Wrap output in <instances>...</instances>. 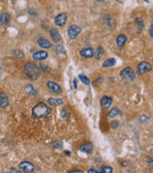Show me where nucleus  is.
Masks as SVG:
<instances>
[{"label":"nucleus","mask_w":153,"mask_h":173,"mask_svg":"<svg viewBox=\"0 0 153 173\" xmlns=\"http://www.w3.org/2000/svg\"><path fill=\"white\" fill-rule=\"evenodd\" d=\"M8 105H9V99L7 97V95L0 91V107L6 108Z\"/></svg>","instance_id":"dca6fc26"},{"label":"nucleus","mask_w":153,"mask_h":173,"mask_svg":"<svg viewBox=\"0 0 153 173\" xmlns=\"http://www.w3.org/2000/svg\"><path fill=\"white\" fill-rule=\"evenodd\" d=\"M98 172H101V173H112L113 169L111 167L108 166H103L102 167H100V169L98 170Z\"/></svg>","instance_id":"aec40b11"},{"label":"nucleus","mask_w":153,"mask_h":173,"mask_svg":"<svg viewBox=\"0 0 153 173\" xmlns=\"http://www.w3.org/2000/svg\"><path fill=\"white\" fill-rule=\"evenodd\" d=\"M149 34H150V37L152 38L153 35H152V26L151 25H150V28H149Z\"/></svg>","instance_id":"f704fd0d"},{"label":"nucleus","mask_w":153,"mask_h":173,"mask_svg":"<svg viewBox=\"0 0 153 173\" xmlns=\"http://www.w3.org/2000/svg\"><path fill=\"white\" fill-rule=\"evenodd\" d=\"M24 73L25 75L30 78L32 80H37L38 79V77L40 76V68L34 64H32V63H28L24 65Z\"/></svg>","instance_id":"f03ea898"},{"label":"nucleus","mask_w":153,"mask_h":173,"mask_svg":"<svg viewBox=\"0 0 153 173\" xmlns=\"http://www.w3.org/2000/svg\"><path fill=\"white\" fill-rule=\"evenodd\" d=\"M52 109L47 106L46 104H44L43 102H40L37 104L32 110V116L34 118H42L47 116L51 114Z\"/></svg>","instance_id":"f257e3e1"},{"label":"nucleus","mask_w":153,"mask_h":173,"mask_svg":"<svg viewBox=\"0 0 153 173\" xmlns=\"http://www.w3.org/2000/svg\"><path fill=\"white\" fill-rule=\"evenodd\" d=\"M48 102L50 103V105H52V106H60L61 104L63 103L62 99H59V98H49Z\"/></svg>","instance_id":"a211bd4d"},{"label":"nucleus","mask_w":153,"mask_h":173,"mask_svg":"<svg viewBox=\"0 0 153 173\" xmlns=\"http://www.w3.org/2000/svg\"><path fill=\"white\" fill-rule=\"evenodd\" d=\"M79 54H80V56H82V57H84V58L89 59V58L94 57L95 52H94L93 48H91V47H87V48H83V49L80 50Z\"/></svg>","instance_id":"1a4fd4ad"},{"label":"nucleus","mask_w":153,"mask_h":173,"mask_svg":"<svg viewBox=\"0 0 153 173\" xmlns=\"http://www.w3.org/2000/svg\"><path fill=\"white\" fill-rule=\"evenodd\" d=\"M120 75L122 78H124V79H127V80L133 81L135 79V73L131 67H125L124 69H123L120 72Z\"/></svg>","instance_id":"20e7f679"},{"label":"nucleus","mask_w":153,"mask_h":173,"mask_svg":"<svg viewBox=\"0 0 153 173\" xmlns=\"http://www.w3.org/2000/svg\"><path fill=\"white\" fill-rule=\"evenodd\" d=\"M137 22V25L138 26H141V29L143 27V20L141 19H136V20H135Z\"/></svg>","instance_id":"cd10ccee"},{"label":"nucleus","mask_w":153,"mask_h":173,"mask_svg":"<svg viewBox=\"0 0 153 173\" xmlns=\"http://www.w3.org/2000/svg\"><path fill=\"white\" fill-rule=\"evenodd\" d=\"M56 52H57V53H58V54H61V53L62 54H66V50H65L63 45H58L56 47Z\"/></svg>","instance_id":"5701e85b"},{"label":"nucleus","mask_w":153,"mask_h":173,"mask_svg":"<svg viewBox=\"0 0 153 173\" xmlns=\"http://www.w3.org/2000/svg\"><path fill=\"white\" fill-rule=\"evenodd\" d=\"M118 126V121H113L112 122V128H115Z\"/></svg>","instance_id":"c756f323"},{"label":"nucleus","mask_w":153,"mask_h":173,"mask_svg":"<svg viewBox=\"0 0 153 173\" xmlns=\"http://www.w3.org/2000/svg\"><path fill=\"white\" fill-rule=\"evenodd\" d=\"M115 65H116V60L113 59V58H111V59L105 60L104 62H103V67H111V66H113Z\"/></svg>","instance_id":"6ab92c4d"},{"label":"nucleus","mask_w":153,"mask_h":173,"mask_svg":"<svg viewBox=\"0 0 153 173\" xmlns=\"http://www.w3.org/2000/svg\"><path fill=\"white\" fill-rule=\"evenodd\" d=\"M127 40V36H125V35H123V34H121V35H119L118 37H117L116 43H117V45H118L119 47H123L125 44Z\"/></svg>","instance_id":"4468645a"},{"label":"nucleus","mask_w":153,"mask_h":173,"mask_svg":"<svg viewBox=\"0 0 153 173\" xmlns=\"http://www.w3.org/2000/svg\"><path fill=\"white\" fill-rule=\"evenodd\" d=\"M47 86H48V89L52 91V92H54V93H57V94H59V93H61V91H62V90H61V88L59 86V85H58L57 83H54V82H48L47 83Z\"/></svg>","instance_id":"9d476101"},{"label":"nucleus","mask_w":153,"mask_h":173,"mask_svg":"<svg viewBox=\"0 0 153 173\" xmlns=\"http://www.w3.org/2000/svg\"><path fill=\"white\" fill-rule=\"evenodd\" d=\"M143 1H145V2H149V0H143Z\"/></svg>","instance_id":"e433bc0d"},{"label":"nucleus","mask_w":153,"mask_h":173,"mask_svg":"<svg viewBox=\"0 0 153 173\" xmlns=\"http://www.w3.org/2000/svg\"><path fill=\"white\" fill-rule=\"evenodd\" d=\"M93 148H94L93 143H92V142H90V141H88V142H85V143H83V144L80 145L79 150L82 151L83 153L90 154V153H91V152L93 151Z\"/></svg>","instance_id":"6e6552de"},{"label":"nucleus","mask_w":153,"mask_h":173,"mask_svg":"<svg viewBox=\"0 0 153 173\" xmlns=\"http://www.w3.org/2000/svg\"><path fill=\"white\" fill-rule=\"evenodd\" d=\"M140 120L142 121V122H143V121H145V120H146V121H147V120H148V117H147V116H146V117H145V116H143L140 117Z\"/></svg>","instance_id":"c85d7f7f"},{"label":"nucleus","mask_w":153,"mask_h":173,"mask_svg":"<svg viewBox=\"0 0 153 173\" xmlns=\"http://www.w3.org/2000/svg\"><path fill=\"white\" fill-rule=\"evenodd\" d=\"M119 114H120V111L118 110V108H113L109 112V117H115L116 116H118Z\"/></svg>","instance_id":"4be33fe9"},{"label":"nucleus","mask_w":153,"mask_h":173,"mask_svg":"<svg viewBox=\"0 0 153 173\" xmlns=\"http://www.w3.org/2000/svg\"><path fill=\"white\" fill-rule=\"evenodd\" d=\"M151 68H152V66L148 62H141L137 67V74L143 75L147 72H149L151 70Z\"/></svg>","instance_id":"7ed1b4c3"},{"label":"nucleus","mask_w":153,"mask_h":173,"mask_svg":"<svg viewBox=\"0 0 153 173\" xmlns=\"http://www.w3.org/2000/svg\"><path fill=\"white\" fill-rule=\"evenodd\" d=\"M66 20H67V15L62 13L55 17V24L58 26H63L66 23Z\"/></svg>","instance_id":"0eeeda50"},{"label":"nucleus","mask_w":153,"mask_h":173,"mask_svg":"<svg viewBox=\"0 0 153 173\" xmlns=\"http://www.w3.org/2000/svg\"><path fill=\"white\" fill-rule=\"evenodd\" d=\"M79 79L82 80V82H83V83H84V85L88 86V85L90 84V80L88 79V78H87L86 76H83V75H79Z\"/></svg>","instance_id":"b1692460"},{"label":"nucleus","mask_w":153,"mask_h":173,"mask_svg":"<svg viewBox=\"0 0 153 173\" xmlns=\"http://www.w3.org/2000/svg\"><path fill=\"white\" fill-rule=\"evenodd\" d=\"M77 85H78V80H77V78H75L74 79V86H75L76 89H77Z\"/></svg>","instance_id":"72a5a7b5"},{"label":"nucleus","mask_w":153,"mask_h":173,"mask_svg":"<svg viewBox=\"0 0 153 173\" xmlns=\"http://www.w3.org/2000/svg\"><path fill=\"white\" fill-rule=\"evenodd\" d=\"M54 145H55L56 148L59 149V148H61V147H62V142L61 141H55V142H54Z\"/></svg>","instance_id":"bb28decb"},{"label":"nucleus","mask_w":153,"mask_h":173,"mask_svg":"<svg viewBox=\"0 0 153 173\" xmlns=\"http://www.w3.org/2000/svg\"><path fill=\"white\" fill-rule=\"evenodd\" d=\"M19 169L22 172H33L34 170V166L28 161H24L19 163Z\"/></svg>","instance_id":"423d86ee"},{"label":"nucleus","mask_w":153,"mask_h":173,"mask_svg":"<svg viewBox=\"0 0 153 173\" xmlns=\"http://www.w3.org/2000/svg\"><path fill=\"white\" fill-rule=\"evenodd\" d=\"M10 15L7 14V13H3L0 15V23L1 24H4V25H7L9 22H10Z\"/></svg>","instance_id":"f3484780"},{"label":"nucleus","mask_w":153,"mask_h":173,"mask_svg":"<svg viewBox=\"0 0 153 173\" xmlns=\"http://www.w3.org/2000/svg\"><path fill=\"white\" fill-rule=\"evenodd\" d=\"M13 54L16 57H19V58H24V53L19 50H14L13 51Z\"/></svg>","instance_id":"393cba45"},{"label":"nucleus","mask_w":153,"mask_h":173,"mask_svg":"<svg viewBox=\"0 0 153 173\" xmlns=\"http://www.w3.org/2000/svg\"><path fill=\"white\" fill-rule=\"evenodd\" d=\"M25 91L28 93V94H32V95H34L35 94V91H34V86H32V85H27L26 86H25Z\"/></svg>","instance_id":"412c9836"},{"label":"nucleus","mask_w":153,"mask_h":173,"mask_svg":"<svg viewBox=\"0 0 153 173\" xmlns=\"http://www.w3.org/2000/svg\"><path fill=\"white\" fill-rule=\"evenodd\" d=\"M103 53V49L102 47H98L95 54H96V57H97V58H100V57L102 56Z\"/></svg>","instance_id":"a878e982"},{"label":"nucleus","mask_w":153,"mask_h":173,"mask_svg":"<svg viewBox=\"0 0 153 173\" xmlns=\"http://www.w3.org/2000/svg\"><path fill=\"white\" fill-rule=\"evenodd\" d=\"M97 1H103V0H97Z\"/></svg>","instance_id":"4c0bfd02"},{"label":"nucleus","mask_w":153,"mask_h":173,"mask_svg":"<svg viewBox=\"0 0 153 173\" xmlns=\"http://www.w3.org/2000/svg\"><path fill=\"white\" fill-rule=\"evenodd\" d=\"M88 172H89V173H91V172H93V173H97L98 170H96V169H94V168H90V169L88 170Z\"/></svg>","instance_id":"2f4dec72"},{"label":"nucleus","mask_w":153,"mask_h":173,"mask_svg":"<svg viewBox=\"0 0 153 173\" xmlns=\"http://www.w3.org/2000/svg\"><path fill=\"white\" fill-rule=\"evenodd\" d=\"M33 58L35 61H43L48 58V53L46 51H38L33 54Z\"/></svg>","instance_id":"9b49d317"},{"label":"nucleus","mask_w":153,"mask_h":173,"mask_svg":"<svg viewBox=\"0 0 153 173\" xmlns=\"http://www.w3.org/2000/svg\"><path fill=\"white\" fill-rule=\"evenodd\" d=\"M103 77H101V79H100V78H98V79L95 81V84H97V83H99V82H103Z\"/></svg>","instance_id":"7c9ffc66"},{"label":"nucleus","mask_w":153,"mask_h":173,"mask_svg":"<svg viewBox=\"0 0 153 173\" xmlns=\"http://www.w3.org/2000/svg\"><path fill=\"white\" fill-rule=\"evenodd\" d=\"M65 154H66V155H70V152H67V151H66V152H65Z\"/></svg>","instance_id":"c9c22d12"},{"label":"nucleus","mask_w":153,"mask_h":173,"mask_svg":"<svg viewBox=\"0 0 153 173\" xmlns=\"http://www.w3.org/2000/svg\"><path fill=\"white\" fill-rule=\"evenodd\" d=\"M50 35H51L52 39L54 40L55 42H59L61 40V36H60V34H59L58 29H55V28L51 29L50 30Z\"/></svg>","instance_id":"f8f14e48"},{"label":"nucleus","mask_w":153,"mask_h":173,"mask_svg":"<svg viewBox=\"0 0 153 173\" xmlns=\"http://www.w3.org/2000/svg\"><path fill=\"white\" fill-rule=\"evenodd\" d=\"M111 104H112V98L109 97V96H106V95H104V96L102 97L101 99V105L107 109V108H109L111 106Z\"/></svg>","instance_id":"ddd939ff"},{"label":"nucleus","mask_w":153,"mask_h":173,"mask_svg":"<svg viewBox=\"0 0 153 173\" xmlns=\"http://www.w3.org/2000/svg\"><path fill=\"white\" fill-rule=\"evenodd\" d=\"M70 172L71 173H82L83 171L82 170H71Z\"/></svg>","instance_id":"473e14b6"},{"label":"nucleus","mask_w":153,"mask_h":173,"mask_svg":"<svg viewBox=\"0 0 153 173\" xmlns=\"http://www.w3.org/2000/svg\"><path fill=\"white\" fill-rule=\"evenodd\" d=\"M38 45L42 48H51L52 47V43L48 40L43 39V38H39L38 40Z\"/></svg>","instance_id":"2eb2a0df"},{"label":"nucleus","mask_w":153,"mask_h":173,"mask_svg":"<svg viewBox=\"0 0 153 173\" xmlns=\"http://www.w3.org/2000/svg\"><path fill=\"white\" fill-rule=\"evenodd\" d=\"M80 32H82V28H80V27H79V26H77V25H71L70 27L68 28V32L67 33H68L69 38L72 39V40H74L80 34Z\"/></svg>","instance_id":"39448f33"}]
</instances>
